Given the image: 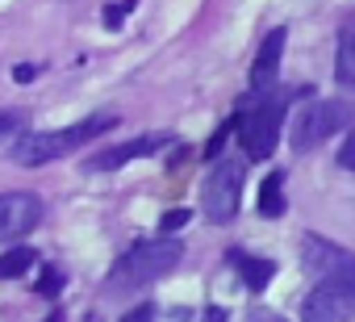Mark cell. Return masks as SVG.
I'll use <instances>...</instances> for the list:
<instances>
[{
	"instance_id": "1",
	"label": "cell",
	"mask_w": 355,
	"mask_h": 322,
	"mask_svg": "<svg viewBox=\"0 0 355 322\" xmlns=\"http://www.w3.org/2000/svg\"><path fill=\"white\" fill-rule=\"evenodd\" d=\"M288 96H293V92H251V96L239 101L234 126H239L243 146H247L251 159H268V155L276 151V138H280V121H284Z\"/></svg>"
},
{
	"instance_id": "2",
	"label": "cell",
	"mask_w": 355,
	"mask_h": 322,
	"mask_svg": "<svg viewBox=\"0 0 355 322\" xmlns=\"http://www.w3.org/2000/svg\"><path fill=\"white\" fill-rule=\"evenodd\" d=\"M113 126H117V117H113V113H96V117H84V121H76V126H63V130L26 134V138H17L13 159H17L21 168H38V164H51V159H59V155L76 151V146H80V142H88V138L109 134Z\"/></svg>"
},
{
	"instance_id": "3",
	"label": "cell",
	"mask_w": 355,
	"mask_h": 322,
	"mask_svg": "<svg viewBox=\"0 0 355 322\" xmlns=\"http://www.w3.org/2000/svg\"><path fill=\"white\" fill-rule=\"evenodd\" d=\"M180 260H184V243H180V239H150V243L130 247V251L113 264V280H117V285H146V280L167 276Z\"/></svg>"
},
{
	"instance_id": "4",
	"label": "cell",
	"mask_w": 355,
	"mask_h": 322,
	"mask_svg": "<svg viewBox=\"0 0 355 322\" xmlns=\"http://www.w3.org/2000/svg\"><path fill=\"white\" fill-rule=\"evenodd\" d=\"M243 185H247L243 164H239V159H222V164L205 176V185H201V210H205V218L218 222V226H226L239 214Z\"/></svg>"
},
{
	"instance_id": "5",
	"label": "cell",
	"mask_w": 355,
	"mask_h": 322,
	"mask_svg": "<svg viewBox=\"0 0 355 322\" xmlns=\"http://www.w3.org/2000/svg\"><path fill=\"white\" fill-rule=\"evenodd\" d=\"M347 121H351V105H343V101H309L293 117V146L313 151L326 138H334Z\"/></svg>"
},
{
	"instance_id": "6",
	"label": "cell",
	"mask_w": 355,
	"mask_h": 322,
	"mask_svg": "<svg viewBox=\"0 0 355 322\" xmlns=\"http://www.w3.org/2000/svg\"><path fill=\"white\" fill-rule=\"evenodd\" d=\"M351 318H355V293L343 285L322 280L301 301V322H351Z\"/></svg>"
},
{
	"instance_id": "7",
	"label": "cell",
	"mask_w": 355,
	"mask_h": 322,
	"mask_svg": "<svg viewBox=\"0 0 355 322\" xmlns=\"http://www.w3.org/2000/svg\"><path fill=\"white\" fill-rule=\"evenodd\" d=\"M167 142H171V134H163V130L142 134V138H134V142H121V146H109V151L92 155L88 164H84V172H92V176H101V172H117L121 164H130V159H146V155L163 151Z\"/></svg>"
},
{
	"instance_id": "8",
	"label": "cell",
	"mask_w": 355,
	"mask_h": 322,
	"mask_svg": "<svg viewBox=\"0 0 355 322\" xmlns=\"http://www.w3.org/2000/svg\"><path fill=\"white\" fill-rule=\"evenodd\" d=\"M42 222V201L34 193H0V239H21Z\"/></svg>"
},
{
	"instance_id": "9",
	"label": "cell",
	"mask_w": 355,
	"mask_h": 322,
	"mask_svg": "<svg viewBox=\"0 0 355 322\" xmlns=\"http://www.w3.org/2000/svg\"><path fill=\"white\" fill-rule=\"evenodd\" d=\"M284 30H272L255 55V67H251V92H272L276 80H280V59H284Z\"/></svg>"
},
{
	"instance_id": "10",
	"label": "cell",
	"mask_w": 355,
	"mask_h": 322,
	"mask_svg": "<svg viewBox=\"0 0 355 322\" xmlns=\"http://www.w3.org/2000/svg\"><path fill=\"white\" fill-rule=\"evenodd\" d=\"M230 264L243 272V280H247V289H251V293L268 289V285H272V276H276V264H272V260H255V255H243V251H230Z\"/></svg>"
},
{
	"instance_id": "11",
	"label": "cell",
	"mask_w": 355,
	"mask_h": 322,
	"mask_svg": "<svg viewBox=\"0 0 355 322\" xmlns=\"http://www.w3.org/2000/svg\"><path fill=\"white\" fill-rule=\"evenodd\" d=\"M334 76H338V84H355V22H347V26H343V34H338Z\"/></svg>"
},
{
	"instance_id": "12",
	"label": "cell",
	"mask_w": 355,
	"mask_h": 322,
	"mask_svg": "<svg viewBox=\"0 0 355 322\" xmlns=\"http://www.w3.org/2000/svg\"><path fill=\"white\" fill-rule=\"evenodd\" d=\"M284 172H268L263 189H259V214L263 218H280L284 214Z\"/></svg>"
},
{
	"instance_id": "13",
	"label": "cell",
	"mask_w": 355,
	"mask_h": 322,
	"mask_svg": "<svg viewBox=\"0 0 355 322\" xmlns=\"http://www.w3.org/2000/svg\"><path fill=\"white\" fill-rule=\"evenodd\" d=\"M318 280H330V285H343V289H351V293H355V255L338 247V251H334V260L326 264V272H322Z\"/></svg>"
},
{
	"instance_id": "14",
	"label": "cell",
	"mask_w": 355,
	"mask_h": 322,
	"mask_svg": "<svg viewBox=\"0 0 355 322\" xmlns=\"http://www.w3.org/2000/svg\"><path fill=\"white\" fill-rule=\"evenodd\" d=\"M30 268H34V251H30V247H13V251L0 255V280H17V276H26Z\"/></svg>"
},
{
	"instance_id": "15",
	"label": "cell",
	"mask_w": 355,
	"mask_h": 322,
	"mask_svg": "<svg viewBox=\"0 0 355 322\" xmlns=\"http://www.w3.org/2000/svg\"><path fill=\"white\" fill-rule=\"evenodd\" d=\"M134 5H138V0H113L109 13H105V26H109V30H117V26H121V17H125V13H134Z\"/></svg>"
},
{
	"instance_id": "16",
	"label": "cell",
	"mask_w": 355,
	"mask_h": 322,
	"mask_svg": "<svg viewBox=\"0 0 355 322\" xmlns=\"http://www.w3.org/2000/svg\"><path fill=\"white\" fill-rule=\"evenodd\" d=\"M338 164L347 168V172H355V130L343 138V146H338Z\"/></svg>"
},
{
	"instance_id": "17",
	"label": "cell",
	"mask_w": 355,
	"mask_h": 322,
	"mask_svg": "<svg viewBox=\"0 0 355 322\" xmlns=\"http://www.w3.org/2000/svg\"><path fill=\"white\" fill-rule=\"evenodd\" d=\"M230 130H234V121H226V126H222V130H218V134L209 138V146H205V155H209V159H218V155H222V146H226Z\"/></svg>"
},
{
	"instance_id": "18",
	"label": "cell",
	"mask_w": 355,
	"mask_h": 322,
	"mask_svg": "<svg viewBox=\"0 0 355 322\" xmlns=\"http://www.w3.org/2000/svg\"><path fill=\"white\" fill-rule=\"evenodd\" d=\"M184 222H189V210H171V214L159 218V230H163V235H167V230H180Z\"/></svg>"
},
{
	"instance_id": "19",
	"label": "cell",
	"mask_w": 355,
	"mask_h": 322,
	"mask_svg": "<svg viewBox=\"0 0 355 322\" xmlns=\"http://www.w3.org/2000/svg\"><path fill=\"white\" fill-rule=\"evenodd\" d=\"M59 285H63V272H59V268H46V276H42V285H38V289L51 297V293H59Z\"/></svg>"
},
{
	"instance_id": "20",
	"label": "cell",
	"mask_w": 355,
	"mask_h": 322,
	"mask_svg": "<svg viewBox=\"0 0 355 322\" xmlns=\"http://www.w3.org/2000/svg\"><path fill=\"white\" fill-rule=\"evenodd\" d=\"M21 130V117L17 113H0V138H13Z\"/></svg>"
},
{
	"instance_id": "21",
	"label": "cell",
	"mask_w": 355,
	"mask_h": 322,
	"mask_svg": "<svg viewBox=\"0 0 355 322\" xmlns=\"http://www.w3.org/2000/svg\"><path fill=\"white\" fill-rule=\"evenodd\" d=\"M121 322H155V310H150V305H134Z\"/></svg>"
},
{
	"instance_id": "22",
	"label": "cell",
	"mask_w": 355,
	"mask_h": 322,
	"mask_svg": "<svg viewBox=\"0 0 355 322\" xmlns=\"http://www.w3.org/2000/svg\"><path fill=\"white\" fill-rule=\"evenodd\" d=\"M34 76H38V67H30V63H21V67L13 71V80H17V84H30Z\"/></svg>"
},
{
	"instance_id": "23",
	"label": "cell",
	"mask_w": 355,
	"mask_h": 322,
	"mask_svg": "<svg viewBox=\"0 0 355 322\" xmlns=\"http://www.w3.org/2000/svg\"><path fill=\"white\" fill-rule=\"evenodd\" d=\"M247 322H284V318H280V314H263V310H259V314H251Z\"/></svg>"
},
{
	"instance_id": "24",
	"label": "cell",
	"mask_w": 355,
	"mask_h": 322,
	"mask_svg": "<svg viewBox=\"0 0 355 322\" xmlns=\"http://www.w3.org/2000/svg\"><path fill=\"white\" fill-rule=\"evenodd\" d=\"M222 318H226L222 310H209V318H205V322H222Z\"/></svg>"
}]
</instances>
